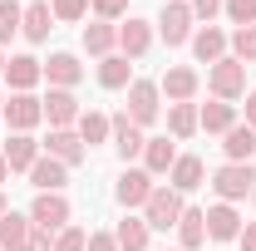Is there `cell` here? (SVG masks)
<instances>
[{
    "mask_svg": "<svg viewBox=\"0 0 256 251\" xmlns=\"http://www.w3.org/2000/svg\"><path fill=\"white\" fill-rule=\"evenodd\" d=\"M212 192H217L222 202L252 197V192H256V168H252V162H222V168L212 172Z\"/></svg>",
    "mask_w": 256,
    "mask_h": 251,
    "instance_id": "6da1fadb",
    "label": "cell"
},
{
    "mask_svg": "<svg viewBox=\"0 0 256 251\" xmlns=\"http://www.w3.org/2000/svg\"><path fill=\"white\" fill-rule=\"evenodd\" d=\"M207 84H212V94L222 98V104H236V98H246V64L242 60H217L207 69Z\"/></svg>",
    "mask_w": 256,
    "mask_h": 251,
    "instance_id": "7a4b0ae2",
    "label": "cell"
},
{
    "mask_svg": "<svg viewBox=\"0 0 256 251\" xmlns=\"http://www.w3.org/2000/svg\"><path fill=\"white\" fill-rule=\"evenodd\" d=\"M182 192L172 188H153V197H148V207H143V222H148V232H168V226H178V217H182Z\"/></svg>",
    "mask_w": 256,
    "mask_h": 251,
    "instance_id": "3957f363",
    "label": "cell"
},
{
    "mask_svg": "<svg viewBox=\"0 0 256 251\" xmlns=\"http://www.w3.org/2000/svg\"><path fill=\"white\" fill-rule=\"evenodd\" d=\"M192 20H197V15H192L188 0H168V5H162L158 34L168 40V50H178V44H188V40H192Z\"/></svg>",
    "mask_w": 256,
    "mask_h": 251,
    "instance_id": "277c9868",
    "label": "cell"
},
{
    "mask_svg": "<svg viewBox=\"0 0 256 251\" xmlns=\"http://www.w3.org/2000/svg\"><path fill=\"white\" fill-rule=\"evenodd\" d=\"M158 98H162V89L153 84V79H133V84H128V118H133L138 128H148L153 118H158V108H162Z\"/></svg>",
    "mask_w": 256,
    "mask_h": 251,
    "instance_id": "5b68a950",
    "label": "cell"
},
{
    "mask_svg": "<svg viewBox=\"0 0 256 251\" xmlns=\"http://www.w3.org/2000/svg\"><path fill=\"white\" fill-rule=\"evenodd\" d=\"M30 222L40 232H64V222H69V197L64 192H40L30 207Z\"/></svg>",
    "mask_w": 256,
    "mask_h": 251,
    "instance_id": "8992f818",
    "label": "cell"
},
{
    "mask_svg": "<svg viewBox=\"0 0 256 251\" xmlns=\"http://www.w3.org/2000/svg\"><path fill=\"white\" fill-rule=\"evenodd\" d=\"M40 118H44V104H40L34 94H10L5 98V124L15 128V133H30Z\"/></svg>",
    "mask_w": 256,
    "mask_h": 251,
    "instance_id": "52a82bcc",
    "label": "cell"
},
{
    "mask_svg": "<svg viewBox=\"0 0 256 251\" xmlns=\"http://www.w3.org/2000/svg\"><path fill=\"white\" fill-rule=\"evenodd\" d=\"M40 148L54 158V162H64V168L84 162V138H79V133H69V128H50V138H44Z\"/></svg>",
    "mask_w": 256,
    "mask_h": 251,
    "instance_id": "ba28073f",
    "label": "cell"
},
{
    "mask_svg": "<svg viewBox=\"0 0 256 251\" xmlns=\"http://www.w3.org/2000/svg\"><path fill=\"white\" fill-rule=\"evenodd\" d=\"M148 197H153V172H148V168H124V178H118V202H124V207H148Z\"/></svg>",
    "mask_w": 256,
    "mask_h": 251,
    "instance_id": "9c48e42d",
    "label": "cell"
},
{
    "mask_svg": "<svg viewBox=\"0 0 256 251\" xmlns=\"http://www.w3.org/2000/svg\"><path fill=\"white\" fill-rule=\"evenodd\" d=\"M118 50H124V60H143L153 50V25L128 15V25H118Z\"/></svg>",
    "mask_w": 256,
    "mask_h": 251,
    "instance_id": "30bf717a",
    "label": "cell"
},
{
    "mask_svg": "<svg viewBox=\"0 0 256 251\" xmlns=\"http://www.w3.org/2000/svg\"><path fill=\"white\" fill-rule=\"evenodd\" d=\"M5 79H10L15 94H30L34 84L44 79V64L34 60V54H15V60H5Z\"/></svg>",
    "mask_w": 256,
    "mask_h": 251,
    "instance_id": "8fae6325",
    "label": "cell"
},
{
    "mask_svg": "<svg viewBox=\"0 0 256 251\" xmlns=\"http://www.w3.org/2000/svg\"><path fill=\"white\" fill-rule=\"evenodd\" d=\"M197 84H202V79H197V69H188V64H172V69H168V74L158 79V89L172 98V104H192Z\"/></svg>",
    "mask_w": 256,
    "mask_h": 251,
    "instance_id": "7c38bea8",
    "label": "cell"
},
{
    "mask_svg": "<svg viewBox=\"0 0 256 251\" xmlns=\"http://www.w3.org/2000/svg\"><path fill=\"white\" fill-rule=\"evenodd\" d=\"M44 104V118H50V128H69V124H79V98L69 94V89H50V98H40Z\"/></svg>",
    "mask_w": 256,
    "mask_h": 251,
    "instance_id": "4fadbf2b",
    "label": "cell"
},
{
    "mask_svg": "<svg viewBox=\"0 0 256 251\" xmlns=\"http://www.w3.org/2000/svg\"><path fill=\"white\" fill-rule=\"evenodd\" d=\"M30 232H34L30 212H5L0 217V251H25L30 246Z\"/></svg>",
    "mask_w": 256,
    "mask_h": 251,
    "instance_id": "5bb4252c",
    "label": "cell"
},
{
    "mask_svg": "<svg viewBox=\"0 0 256 251\" xmlns=\"http://www.w3.org/2000/svg\"><path fill=\"white\" fill-rule=\"evenodd\" d=\"M207 236H212V242H236V236H242V217H236L232 202L207 207Z\"/></svg>",
    "mask_w": 256,
    "mask_h": 251,
    "instance_id": "9a60e30c",
    "label": "cell"
},
{
    "mask_svg": "<svg viewBox=\"0 0 256 251\" xmlns=\"http://www.w3.org/2000/svg\"><path fill=\"white\" fill-rule=\"evenodd\" d=\"M108 128H114V148H118V158H138L143 153V143H148V138H143V128L133 124V118H128V114H118V118H108Z\"/></svg>",
    "mask_w": 256,
    "mask_h": 251,
    "instance_id": "2e32d148",
    "label": "cell"
},
{
    "mask_svg": "<svg viewBox=\"0 0 256 251\" xmlns=\"http://www.w3.org/2000/svg\"><path fill=\"white\" fill-rule=\"evenodd\" d=\"M0 153L10 162V172H30L34 162H40V143H34L30 133H10V143H5Z\"/></svg>",
    "mask_w": 256,
    "mask_h": 251,
    "instance_id": "e0dca14e",
    "label": "cell"
},
{
    "mask_svg": "<svg viewBox=\"0 0 256 251\" xmlns=\"http://www.w3.org/2000/svg\"><path fill=\"white\" fill-rule=\"evenodd\" d=\"M50 30H54V10H50V0H30L25 5V20H20V34L25 40H50Z\"/></svg>",
    "mask_w": 256,
    "mask_h": 251,
    "instance_id": "ac0fdd59",
    "label": "cell"
},
{
    "mask_svg": "<svg viewBox=\"0 0 256 251\" xmlns=\"http://www.w3.org/2000/svg\"><path fill=\"white\" fill-rule=\"evenodd\" d=\"M44 79H50V89H74L84 79V64L74 60V54H50L44 60Z\"/></svg>",
    "mask_w": 256,
    "mask_h": 251,
    "instance_id": "d6986e66",
    "label": "cell"
},
{
    "mask_svg": "<svg viewBox=\"0 0 256 251\" xmlns=\"http://www.w3.org/2000/svg\"><path fill=\"white\" fill-rule=\"evenodd\" d=\"M192 54H197V60L212 69L217 60H226V34L217 30V25H202V30L192 34Z\"/></svg>",
    "mask_w": 256,
    "mask_h": 251,
    "instance_id": "ffe728a7",
    "label": "cell"
},
{
    "mask_svg": "<svg viewBox=\"0 0 256 251\" xmlns=\"http://www.w3.org/2000/svg\"><path fill=\"white\" fill-rule=\"evenodd\" d=\"M30 182H34L40 192H60L64 182H69V168H64V162H54L50 153H40V162L30 168Z\"/></svg>",
    "mask_w": 256,
    "mask_h": 251,
    "instance_id": "44dd1931",
    "label": "cell"
},
{
    "mask_svg": "<svg viewBox=\"0 0 256 251\" xmlns=\"http://www.w3.org/2000/svg\"><path fill=\"white\" fill-rule=\"evenodd\" d=\"M222 148H226V162H252V153H256V128H246V124L226 128V133H222Z\"/></svg>",
    "mask_w": 256,
    "mask_h": 251,
    "instance_id": "7402d4cb",
    "label": "cell"
},
{
    "mask_svg": "<svg viewBox=\"0 0 256 251\" xmlns=\"http://www.w3.org/2000/svg\"><path fill=\"white\" fill-rule=\"evenodd\" d=\"M178 242L182 251H197L207 242V212H197V207H182V217H178Z\"/></svg>",
    "mask_w": 256,
    "mask_h": 251,
    "instance_id": "603a6c76",
    "label": "cell"
},
{
    "mask_svg": "<svg viewBox=\"0 0 256 251\" xmlns=\"http://www.w3.org/2000/svg\"><path fill=\"white\" fill-rule=\"evenodd\" d=\"M197 124L207 128V133H226V128H236V104H222V98L202 104V108H197Z\"/></svg>",
    "mask_w": 256,
    "mask_h": 251,
    "instance_id": "cb8c5ba5",
    "label": "cell"
},
{
    "mask_svg": "<svg viewBox=\"0 0 256 251\" xmlns=\"http://www.w3.org/2000/svg\"><path fill=\"white\" fill-rule=\"evenodd\" d=\"M114 44H118V25H108V20H94V25H84V50H89V54L108 60V54H114Z\"/></svg>",
    "mask_w": 256,
    "mask_h": 251,
    "instance_id": "d4e9b609",
    "label": "cell"
},
{
    "mask_svg": "<svg viewBox=\"0 0 256 251\" xmlns=\"http://www.w3.org/2000/svg\"><path fill=\"white\" fill-rule=\"evenodd\" d=\"M168 182H172V192H192V188H202V158L178 153L172 172H168Z\"/></svg>",
    "mask_w": 256,
    "mask_h": 251,
    "instance_id": "484cf974",
    "label": "cell"
},
{
    "mask_svg": "<svg viewBox=\"0 0 256 251\" xmlns=\"http://www.w3.org/2000/svg\"><path fill=\"white\" fill-rule=\"evenodd\" d=\"M172 162H178V148L168 143V138H148L143 143V168L158 178V172H172Z\"/></svg>",
    "mask_w": 256,
    "mask_h": 251,
    "instance_id": "4316f807",
    "label": "cell"
},
{
    "mask_svg": "<svg viewBox=\"0 0 256 251\" xmlns=\"http://www.w3.org/2000/svg\"><path fill=\"white\" fill-rule=\"evenodd\" d=\"M98 84H104V89H128V84H133V64H128L124 54L98 60Z\"/></svg>",
    "mask_w": 256,
    "mask_h": 251,
    "instance_id": "83f0119b",
    "label": "cell"
},
{
    "mask_svg": "<svg viewBox=\"0 0 256 251\" xmlns=\"http://www.w3.org/2000/svg\"><path fill=\"white\" fill-rule=\"evenodd\" d=\"M114 242H118V251H148V222L143 217H124L118 232H114Z\"/></svg>",
    "mask_w": 256,
    "mask_h": 251,
    "instance_id": "f1b7e54d",
    "label": "cell"
},
{
    "mask_svg": "<svg viewBox=\"0 0 256 251\" xmlns=\"http://www.w3.org/2000/svg\"><path fill=\"white\" fill-rule=\"evenodd\" d=\"M108 133H114V128H108V118H104L98 108H84V114H79V138H84V148L108 143Z\"/></svg>",
    "mask_w": 256,
    "mask_h": 251,
    "instance_id": "f546056e",
    "label": "cell"
},
{
    "mask_svg": "<svg viewBox=\"0 0 256 251\" xmlns=\"http://www.w3.org/2000/svg\"><path fill=\"white\" fill-rule=\"evenodd\" d=\"M197 104H172V108H168V133H172V138H192V133H197Z\"/></svg>",
    "mask_w": 256,
    "mask_h": 251,
    "instance_id": "4dcf8cb0",
    "label": "cell"
},
{
    "mask_svg": "<svg viewBox=\"0 0 256 251\" xmlns=\"http://www.w3.org/2000/svg\"><path fill=\"white\" fill-rule=\"evenodd\" d=\"M232 60H242V64H256V25H242V30H232Z\"/></svg>",
    "mask_w": 256,
    "mask_h": 251,
    "instance_id": "1f68e13d",
    "label": "cell"
},
{
    "mask_svg": "<svg viewBox=\"0 0 256 251\" xmlns=\"http://www.w3.org/2000/svg\"><path fill=\"white\" fill-rule=\"evenodd\" d=\"M20 20H25V5H15V0H0V44H10V40L20 34Z\"/></svg>",
    "mask_w": 256,
    "mask_h": 251,
    "instance_id": "d6a6232c",
    "label": "cell"
},
{
    "mask_svg": "<svg viewBox=\"0 0 256 251\" xmlns=\"http://www.w3.org/2000/svg\"><path fill=\"white\" fill-rule=\"evenodd\" d=\"M222 10H226V20H232L236 30H242V25H256V0H226Z\"/></svg>",
    "mask_w": 256,
    "mask_h": 251,
    "instance_id": "836d02e7",
    "label": "cell"
},
{
    "mask_svg": "<svg viewBox=\"0 0 256 251\" xmlns=\"http://www.w3.org/2000/svg\"><path fill=\"white\" fill-rule=\"evenodd\" d=\"M84 246H89V232L84 226H64L54 236V251H84Z\"/></svg>",
    "mask_w": 256,
    "mask_h": 251,
    "instance_id": "e575fe53",
    "label": "cell"
},
{
    "mask_svg": "<svg viewBox=\"0 0 256 251\" xmlns=\"http://www.w3.org/2000/svg\"><path fill=\"white\" fill-rule=\"evenodd\" d=\"M54 20H84L89 15V0H50Z\"/></svg>",
    "mask_w": 256,
    "mask_h": 251,
    "instance_id": "d590c367",
    "label": "cell"
},
{
    "mask_svg": "<svg viewBox=\"0 0 256 251\" xmlns=\"http://www.w3.org/2000/svg\"><path fill=\"white\" fill-rule=\"evenodd\" d=\"M89 5H94V15H98V20H108V25H114V20H118V15L128 10V0H89Z\"/></svg>",
    "mask_w": 256,
    "mask_h": 251,
    "instance_id": "8d00e7d4",
    "label": "cell"
},
{
    "mask_svg": "<svg viewBox=\"0 0 256 251\" xmlns=\"http://www.w3.org/2000/svg\"><path fill=\"white\" fill-rule=\"evenodd\" d=\"M54 236H60V232H40V226H34V232H30V246H25V251H54Z\"/></svg>",
    "mask_w": 256,
    "mask_h": 251,
    "instance_id": "74e56055",
    "label": "cell"
},
{
    "mask_svg": "<svg viewBox=\"0 0 256 251\" xmlns=\"http://www.w3.org/2000/svg\"><path fill=\"white\" fill-rule=\"evenodd\" d=\"M84 251H118V242H114V232H89V246Z\"/></svg>",
    "mask_w": 256,
    "mask_h": 251,
    "instance_id": "f35d334b",
    "label": "cell"
},
{
    "mask_svg": "<svg viewBox=\"0 0 256 251\" xmlns=\"http://www.w3.org/2000/svg\"><path fill=\"white\" fill-rule=\"evenodd\" d=\"M222 5H226V0H192V15H197V20H212Z\"/></svg>",
    "mask_w": 256,
    "mask_h": 251,
    "instance_id": "ab89813d",
    "label": "cell"
},
{
    "mask_svg": "<svg viewBox=\"0 0 256 251\" xmlns=\"http://www.w3.org/2000/svg\"><path fill=\"white\" fill-rule=\"evenodd\" d=\"M236 242H242V251H256V222L242 226V236H236Z\"/></svg>",
    "mask_w": 256,
    "mask_h": 251,
    "instance_id": "60d3db41",
    "label": "cell"
},
{
    "mask_svg": "<svg viewBox=\"0 0 256 251\" xmlns=\"http://www.w3.org/2000/svg\"><path fill=\"white\" fill-rule=\"evenodd\" d=\"M246 128H256V94H246Z\"/></svg>",
    "mask_w": 256,
    "mask_h": 251,
    "instance_id": "b9f144b4",
    "label": "cell"
},
{
    "mask_svg": "<svg viewBox=\"0 0 256 251\" xmlns=\"http://www.w3.org/2000/svg\"><path fill=\"white\" fill-rule=\"evenodd\" d=\"M5 178H10V162H5V153H0V182H5Z\"/></svg>",
    "mask_w": 256,
    "mask_h": 251,
    "instance_id": "7bdbcfd3",
    "label": "cell"
},
{
    "mask_svg": "<svg viewBox=\"0 0 256 251\" xmlns=\"http://www.w3.org/2000/svg\"><path fill=\"white\" fill-rule=\"evenodd\" d=\"M5 212H10V202H5V192H0V217H5Z\"/></svg>",
    "mask_w": 256,
    "mask_h": 251,
    "instance_id": "ee69618b",
    "label": "cell"
},
{
    "mask_svg": "<svg viewBox=\"0 0 256 251\" xmlns=\"http://www.w3.org/2000/svg\"><path fill=\"white\" fill-rule=\"evenodd\" d=\"M0 74H5V54H0Z\"/></svg>",
    "mask_w": 256,
    "mask_h": 251,
    "instance_id": "f6af8a7d",
    "label": "cell"
},
{
    "mask_svg": "<svg viewBox=\"0 0 256 251\" xmlns=\"http://www.w3.org/2000/svg\"><path fill=\"white\" fill-rule=\"evenodd\" d=\"M0 114H5V94H0Z\"/></svg>",
    "mask_w": 256,
    "mask_h": 251,
    "instance_id": "bcb514c9",
    "label": "cell"
},
{
    "mask_svg": "<svg viewBox=\"0 0 256 251\" xmlns=\"http://www.w3.org/2000/svg\"><path fill=\"white\" fill-rule=\"evenodd\" d=\"M252 202H256V192H252Z\"/></svg>",
    "mask_w": 256,
    "mask_h": 251,
    "instance_id": "7dc6e473",
    "label": "cell"
}]
</instances>
